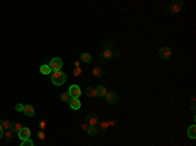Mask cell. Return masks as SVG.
<instances>
[{
	"label": "cell",
	"instance_id": "obj_1",
	"mask_svg": "<svg viewBox=\"0 0 196 146\" xmlns=\"http://www.w3.org/2000/svg\"><path fill=\"white\" fill-rule=\"evenodd\" d=\"M51 81H52V84L56 85V86H62V85H64V82L67 81V74L62 71L54 72L52 77H51Z\"/></svg>",
	"mask_w": 196,
	"mask_h": 146
},
{
	"label": "cell",
	"instance_id": "obj_2",
	"mask_svg": "<svg viewBox=\"0 0 196 146\" xmlns=\"http://www.w3.org/2000/svg\"><path fill=\"white\" fill-rule=\"evenodd\" d=\"M49 67H50L51 72H58V71H60V69H62V67H63L62 59H60V57H54V59L50 62Z\"/></svg>",
	"mask_w": 196,
	"mask_h": 146
},
{
	"label": "cell",
	"instance_id": "obj_3",
	"mask_svg": "<svg viewBox=\"0 0 196 146\" xmlns=\"http://www.w3.org/2000/svg\"><path fill=\"white\" fill-rule=\"evenodd\" d=\"M182 5H183V1L178 0V1H173L170 4V7L167 9V13L169 14H173V13H178V12L182 11Z\"/></svg>",
	"mask_w": 196,
	"mask_h": 146
},
{
	"label": "cell",
	"instance_id": "obj_4",
	"mask_svg": "<svg viewBox=\"0 0 196 146\" xmlns=\"http://www.w3.org/2000/svg\"><path fill=\"white\" fill-rule=\"evenodd\" d=\"M98 123H99V120H98V116L95 114H92V112H90V114L86 115V124H88V125L97 127Z\"/></svg>",
	"mask_w": 196,
	"mask_h": 146
},
{
	"label": "cell",
	"instance_id": "obj_5",
	"mask_svg": "<svg viewBox=\"0 0 196 146\" xmlns=\"http://www.w3.org/2000/svg\"><path fill=\"white\" fill-rule=\"evenodd\" d=\"M68 94L71 95V98H78V97L81 95V90L77 85H72L68 90Z\"/></svg>",
	"mask_w": 196,
	"mask_h": 146
},
{
	"label": "cell",
	"instance_id": "obj_6",
	"mask_svg": "<svg viewBox=\"0 0 196 146\" xmlns=\"http://www.w3.org/2000/svg\"><path fill=\"white\" fill-rule=\"evenodd\" d=\"M19 138L21 141H25V140H29L30 138V129L26 127H22L21 130L19 132Z\"/></svg>",
	"mask_w": 196,
	"mask_h": 146
},
{
	"label": "cell",
	"instance_id": "obj_7",
	"mask_svg": "<svg viewBox=\"0 0 196 146\" xmlns=\"http://www.w3.org/2000/svg\"><path fill=\"white\" fill-rule=\"evenodd\" d=\"M158 55H159V57H161L162 60H167L169 57L171 56V50L169 47H162L161 50H159Z\"/></svg>",
	"mask_w": 196,
	"mask_h": 146
},
{
	"label": "cell",
	"instance_id": "obj_8",
	"mask_svg": "<svg viewBox=\"0 0 196 146\" xmlns=\"http://www.w3.org/2000/svg\"><path fill=\"white\" fill-rule=\"evenodd\" d=\"M114 57V52L111 48H105L103 52H102V56H101V60H111Z\"/></svg>",
	"mask_w": 196,
	"mask_h": 146
},
{
	"label": "cell",
	"instance_id": "obj_9",
	"mask_svg": "<svg viewBox=\"0 0 196 146\" xmlns=\"http://www.w3.org/2000/svg\"><path fill=\"white\" fill-rule=\"evenodd\" d=\"M105 97H106V100H107L108 103H115L116 100H118V95L114 93V91H107Z\"/></svg>",
	"mask_w": 196,
	"mask_h": 146
},
{
	"label": "cell",
	"instance_id": "obj_10",
	"mask_svg": "<svg viewBox=\"0 0 196 146\" xmlns=\"http://www.w3.org/2000/svg\"><path fill=\"white\" fill-rule=\"evenodd\" d=\"M68 103H69L72 110H78L81 107V102L78 100V98H71V100H69Z\"/></svg>",
	"mask_w": 196,
	"mask_h": 146
},
{
	"label": "cell",
	"instance_id": "obj_11",
	"mask_svg": "<svg viewBox=\"0 0 196 146\" xmlns=\"http://www.w3.org/2000/svg\"><path fill=\"white\" fill-rule=\"evenodd\" d=\"M85 94H86V97H89V98H94V97H97V90H95V87L89 86V87L85 89Z\"/></svg>",
	"mask_w": 196,
	"mask_h": 146
},
{
	"label": "cell",
	"instance_id": "obj_12",
	"mask_svg": "<svg viewBox=\"0 0 196 146\" xmlns=\"http://www.w3.org/2000/svg\"><path fill=\"white\" fill-rule=\"evenodd\" d=\"M24 114L26 115V116H29V117H32V116H34V108L32 107L30 104H26V106H24Z\"/></svg>",
	"mask_w": 196,
	"mask_h": 146
},
{
	"label": "cell",
	"instance_id": "obj_13",
	"mask_svg": "<svg viewBox=\"0 0 196 146\" xmlns=\"http://www.w3.org/2000/svg\"><path fill=\"white\" fill-rule=\"evenodd\" d=\"M187 136H188L191 140L196 138V125H191L188 128V130H187Z\"/></svg>",
	"mask_w": 196,
	"mask_h": 146
},
{
	"label": "cell",
	"instance_id": "obj_14",
	"mask_svg": "<svg viewBox=\"0 0 196 146\" xmlns=\"http://www.w3.org/2000/svg\"><path fill=\"white\" fill-rule=\"evenodd\" d=\"M13 137H14V132H12V130L9 129V130H5L4 132V135H3V138L5 140V141H12L13 140Z\"/></svg>",
	"mask_w": 196,
	"mask_h": 146
},
{
	"label": "cell",
	"instance_id": "obj_15",
	"mask_svg": "<svg viewBox=\"0 0 196 146\" xmlns=\"http://www.w3.org/2000/svg\"><path fill=\"white\" fill-rule=\"evenodd\" d=\"M39 72H41L42 74H50V73H51V69H50L49 64H42L41 68H39Z\"/></svg>",
	"mask_w": 196,
	"mask_h": 146
},
{
	"label": "cell",
	"instance_id": "obj_16",
	"mask_svg": "<svg viewBox=\"0 0 196 146\" xmlns=\"http://www.w3.org/2000/svg\"><path fill=\"white\" fill-rule=\"evenodd\" d=\"M81 62L83 63H90L92 62V55L88 54V52H84V54H81Z\"/></svg>",
	"mask_w": 196,
	"mask_h": 146
},
{
	"label": "cell",
	"instance_id": "obj_17",
	"mask_svg": "<svg viewBox=\"0 0 196 146\" xmlns=\"http://www.w3.org/2000/svg\"><path fill=\"white\" fill-rule=\"evenodd\" d=\"M21 128H22V125H21L20 123H17V121H14V123L11 124V130H12V132H17V133H19L20 130H21Z\"/></svg>",
	"mask_w": 196,
	"mask_h": 146
},
{
	"label": "cell",
	"instance_id": "obj_18",
	"mask_svg": "<svg viewBox=\"0 0 196 146\" xmlns=\"http://www.w3.org/2000/svg\"><path fill=\"white\" fill-rule=\"evenodd\" d=\"M95 90H97V97H105L107 93L105 86H98V87H95Z\"/></svg>",
	"mask_w": 196,
	"mask_h": 146
},
{
	"label": "cell",
	"instance_id": "obj_19",
	"mask_svg": "<svg viewBox=\"0 0 196 146\" xmlns=\"http://www.w3.org/2000/svg\"><path fill=\"white\" fill-rule=\"evenodd\" d=\"M102 74H103V71H102L101 67H95V68L93 69V76H94V77L99 78V77H102Z\"/></svg>",
	"mask_w": 196,
	"mask_h": 146
},
{
	"label": "cell",
	"instance_id": "obj_20",
	"mask_svg": "<svg viewBox=\"0 0 196 146\" xmlns=\"http://www.w3.org/2000/svg\"><path fill=\"white\" fill-rule=\"evenodd\" d=\"M86 132H88L89 136H94V135H97L98 128L97 127H93V125H89V128L86 129Z\"/></svg>",
	"mask_w": 196,
	"mask_h": 146
},
{
	"label": "cell",
	"instance_id": "obj_21",
	"mask_svg": "<svg viewBox=\"0 0 196 146\" xmlns=\"http://www.w3.org/2000/svg\"><path fill=\"white\" fill-rule=\"evenodd\" d=\"M11 124H12V123H11L9 120H3L0 125H1V128H3L4 130H9V129H11Z\"/></svg>",
	"mask_w": 196,
	"mask_h": 146
},
{
	"label": "cell",
	"instance_id": "obj_22",
	"mask_svg": "<svg viewBox=\"0 0 196 146\" xmlns=\"http://www.w3.org/2000/svg\"><path fill=\"white\" fill-rule=\"evenodd\" d=\"M60 100H63V102H69V100H71V95H69L68 93H62L60 94Z\"/></svg>",
	"mask_w": 196,
	"mask_h": 146
},
{
	"label": "cell",
	"instance_id": "obj_23",
	"mask_svg": "<svg viewBox=\"0 0 196 146\" xmlns=\"http://www.w3.org/2000/svg\"><path fill=\"white\" fill-rule=\"evenodd\" d=\"M21 146H34V144H33V141L29 138V140H25V141L21 142Z\"/></svg>",
	"mask_w": 196,
	"mask_h": 146
},
{
	"label": "cell",
	"instance_id": "obj_24",
	"mask_svg": "<svg viewBox=\"0 0 196 146\" xmlns=\"http://www.w3.org/2000/svg\"><path fill=\"white\" fill-rule=\"evenodd\" d=\"M14 110H16V111H24V104H21V103H17L16 106H14Z\"/></svg>",
	"mask_w": 196,
	"mask_h": 146
},
{
	"label": "cell",
	"instance_id": "obj_25",
	"mask_svg": "<svg viewBox=\"0 0 196 146\" xmlns=\"http://www.w3.org/2000/svg\"><path fill=\"white\" fill-rule=\"evenodd\" d=\"M108 127H110V121H103V123H101V129H106Z\"/></svg>",
	"mask_w": 196,
	"mask_h": 146
},
{
	"label": "cell",
	"instance_id": "obj_26",
	"mask_svg": "<svg viewBox=\"0 0 196 146\" xmlns=\"http://www.w3.org/2000/svg\"><path fill=\"white\" fill-rule=\"evenodd\" d=\"M39 128H41V130H45V129H46V121H45V120H41V121H39Z\"/></svg>",
	"mask_w": 196,
	"mask_h": 146
},
{
	"label": "cell",
	"instance_id": "obj_27",
	"mask_svg": "<svg viewBox=\"0 0 196 146\" xmlns=\"http://www.w3.org/2000/svg\"><path fill=\"white\" fill-rule=\"evenodd\" d=\"M38 138L39 140H45V138H46V135H45L43 130H39V132H38Z\"/></svg>",
	"mask_w": 196,
	"mask_h": 146
},
{
	"label": "cell",
	"instance_id": "obj_28",
	"mask_svg": "<svg viewBox=\"0 0 196 146\" xmlns=\"http://www.w3.org/2000/svg\"><path fill=\"white\" fill-rule=\"evenodd\" d=\"M80 74H81V69L80 68H75V71H73V76H75V77H78Z\"/></svg>",
	"mask_w": 196,
	"mask_h": 146
},
{
	"label": "cell",
	"instance_id": "obj_29",
	"mask_svg": "<svg viewBox=\"0 0 196 146\" xmlns=\"http://www.w3.org/2000/svg\"><path fill=\"white\" fill-rule=\"evenodd\" d=\"M80 128H81V129H83V130H86V129H88V128H89V125H88V124H81V125H80Z\"/></svg>",
	"mask_w": 196,
	"mask_h": 146
},
{
	"label": "cell",
	"instance_id": "obj_30",
	"mask_svg": "<svg viewBox=\"0 0 196 146\" xmlns=\"http://www.w3.org/2000/svg\"><path fill=\"white\" fill-rule=\"evenodd\" d=\"M3 135H4V129H3L1 125H0V138H3Z\"/></svg>",
	"mask_w": 196,
	"mask_h": 146
},
{
	"label": "cell",
	"instance_id": "obj_31",
	"mask_svg": "<svg viewBox=\"0 0 196 146\" xmlns=\"http://www.w3.org/2000/svg\"><path fill=\"white\" fill-rule=\"evenodd\" d=\"M75 67H76V68H80V62H75Z\"/></svg>",
	"mask_w": 196,
	"mask_h": 146
},
{
	"label": "cell",
	"instance_id": "obj_32",
	"mask_svg": "<svg viewBox=\"0 0 196 146\" xmlns=\"http://www.w3.org/2000/svg\"><path fill=\"white\" fill-rule=\"evenodd\" d=\"M0 124H1V121H0Z\"/></svg>",
	"mask_w": 196,
	"mask_h": 146
}]
</instances>
